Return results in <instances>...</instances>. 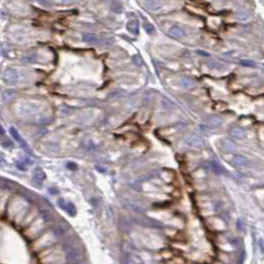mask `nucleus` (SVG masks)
<instances>
[{"label": "nucleus", "instance_id": "f257e3e1", "mask_svg": "<svg viewBox=\"0 0 264 264\" xmlns=\"http://www.w3.org/2000/svg\"><path fill=\"white\" fill-rule=\"evenodd\" d=\"M40 261L43 264H65L66 256L58 247H48L40 253Z\"/></svg>", "mask_w": 264, "mask_h": 264}, {"label": "nucleus", "instance_id": "bb28decb", "mask_svg": "<svg viewBox=\"0 0 264 264\" xmlns=\"http://www.w3.org/2000/svg\"><path fill=\"white\" fill-rule=\"evenodd\" d=\"M133 62H134V63H135L136 65H138V66H141V65H142V60H141V58H140L139 56H137V55L133 57Z\"/></svg>", "mask_w": 264, "mask_h": 264}, {"label": "nucleus", "instance_id": "f03ea898", "mask_svg": "<svg viewBox=\"0 0 264 264\" xmlns=\"http://www.w3.org/2000/svg\"><path fill=\"white\" fill-rule=\"evenodd\" d=\"M54 242H55V236L53 233L52 232L42 233L33 242V249L37 250V251H42V250L50 247Z\"/></svg>", "mask_w": 264, "mask_h": 264}, {"label": "nucleus", "instance_id": "f3484780", "mask_svg": "<svg viewBox=\"0 0 264 264\" xmlns=\"http://www.w3.org/2000/svg\"><path fill=\"white\" fill-rule=\"evenodd\" d=\"M180 84H181V86L183 87V89H186V90H190L195 86L194 81L192 80L191 79H188V77H183V79H181Z\"/></svg>", "mask_w": 264, "mask_h": 264}, {"label": "nucleus", "instance_id": "9b49d317", "mask_svg": "<svg viewBox=\"0 0 264 264\" xmlns=\"http://www.w3.org/2000/svg\"><path fill=\"white\" fill-rule=\"evenodd\" d=\"M83 40L90 45H97L99 43V37L93 33H84L83 36Z\"/></svg>", "mask_w": 264, "mask_h": 264}, {"label": "nucleus", "instance_id": "39448f33", "mask_svg": "<svg viewBox=\"0 0 264 264\" xmlns=\"http://www.w3.org/2000/svg\"><path fill=\"white\" fill-rule=\"evenodd\" d=\"M184 141L186 144L191 146V147L200 148V147H203L204 146V140L197 135H189L185 138Z\"/></svg>", "mask_w": 264, "mask_h": 264}, {"label": "nucleus", "instance_id": "dca6fc26", "mask_svg": "<svg viewBox=\"0 0 264 264\" xmlns=\"http://www.w3.org/2000/svg\"><path fill=\"white\" fill-rule=\"evenodd\" d=\"M233 163L237 166H246L247 165V158L243 155H235L233 158Z\"/></svg>", "mask_w": 264, "mask_h": 264}, {"label": "nucleus", "instance_id": "a878e982", "mask_svg": "<svg viewBox=\"0 0 264 264\" xmlns=\"http://www.w3.org/2000/svg\"><path fill=\"white\" fill-rule=\"evenodd\" d=\"M214 168H216V172L217 173V174H221V173L223 172V167H221V166H220V164H218L217 162L214 163Z\"/></svg>", "mask_w": 264, "mask_h": 264}, {"label": "nucleus", "instance_id": "b1692460", "mask_svg": "<svg viewBox=\"0 0 264 264\" xmlns=\"http://www.w3.org/2000/svg\"><path fill=\"white\" fill-rule=\"evenodd\" d=\"M240 65H242L244 67H255V63L253 61L250 60H242L240 61Z\"/></svg>", "mask_w": 264, "mask_h": 264}, {"label": "nucleus", "instance_id": "2eb2a0df", "mask_svg": "<svg viewBox=\"0 0 264 264\" xmlns=\"http://www.w3.org/2000/svg\"><path fill=\"white\" fill-rule=\"evenodd\" d=\"M9 132H10V134L13 138L15 139V141H17L18 143H20L21 146H26V143L23 139H22V137L20 136V134L18 133V131L16 130L14 127H11L10 129H9Z\"/></svg>", "mask_w": 264, "mask_h": 264}, {"label": "nucleus", "instance_id": "a211bd4d", "mask_svg": "<svg viewBox=\"0 0 264 264\" xmlns=\"http://www.w3.org/2000/svg\"><path fill=\"white\" fill-rule=\"evenodd\" d=\"M21 61L26 64H34L37 61V55L36 54H29L21 58Z\"/></svg>", "mask_w": 264, "mask_h": 264}, {"label": "nucleus", "instance_id": "412c9836", "mask_svg": "<svg viewBox=\"0 0 264 264\" xmlns=\"http://www.w3.org/2000/svg\"><path fill=\"white\" fill-rule=\"evenodd\" d=\"M144 30L146 31V33L149 34V35H152L155 33V27L153 26L151 23H145L144 24Z\"/></svg>", "mask_w": 264, "mask_h": 264}, {"label": "nucleus", "instance_id": "f8f14e48", "mask_svg": "<svg viewBox=\"0 0 264 264\" xmlns=\"http://www.w3.org/2000/svg\"><path fill=\"white\" fill-rule=\"evenodd\" d=\"M221 123H223V120H221L220 117H218L217 115H211L207 118V124L211 127L220 126Z\"/></svg>", "mask_w": 264, "mask_h": 264}, {"label": "nucleus", "instance_id": "393cba45", "mask_svg": "<svg viewBox=\"0 0 264 264\" xmlns=\"http://www.w3.org/2000/svg\"><path fill=\"white\" fill-rule=\"evenodd\" d=\"M237 226H238V229H240V230L245 229V223H244V220H237Z\"/></svg>", "mask_w": 264, "mask_h": 264}, {"label": "nucleus", "instance_id": "4be33fe9", "mask_svg": "<svg viewBox=\"0 0 264 264\" xmlns=\"http://www.w3.org/2000/svg\"><path fill=\"white\" fill-rule=\"evenodd\" d=\"M3 96H4V99L5 100H10L12 99L13 97L15 96V92L13 90H5L4 92V94H3Z\"/></svg>", "mask_w": 264, "mask_h": 264}, {"label": "nucleus", "instance_id": "cd10ccee", "mask_svg": "<svg viewBox=\"0 0 264 264\" xmlns=\"http://www.w3.org/2000/svg\"><path fill=\"white\" fill-rule=\"evenodd\" d=\"M37 1L44 6H51V4H52L50 0H37Z\"/></svg>", "mask_w": 264, "mask_h": 264}, {"label": "nucleus", "instance_id": "aec40b11", "mask_svg": "<svg viewBox=\"0 0 264 264\" xmlns=\"http://www.w3.org/2000/svg\"><path fill=\"white\" fill-rule=\"evenodd\" d=\"M236 16H237V19H238V20H240V21H245V20H247V19L249 18L248 12L243 11V10L239 11L238 13H237Z\"/></svg>", "mask_w": 264, "mask_h": 264}, {"label": "nucleus", "instance_id": "c756f323", "mask_svg": "<svg viewBox=\"0 0 264 264\" xmlns=\"http://www.w3.org/2000/svg\"><path fill=\"white\" fill-rule=\"evenodd\" d=\"M199 54H202V56L204 57H210V53H207V52H204V51H198Z\"/></svg>", "mask_w": 264, "mask_h": 264}, {"label": "nucleus", "instance_id": "0eeeda50", "mask_svg": "<svg viewBox=\"0 0 264 264\" xmlns=\"http://www.w3.org/2000/svg\"><path fill=\"white\" fill-rule=\"evenodd\" d=\"M145 7L150 11H158L162 8L161 0H145Z\"/></svg>", "mask_w": 264, "mask_h": 264}, {"label": "nucleus", "instance_id": "5701e85b", "mask_svg": "<svg viewBox=\"0 0 264 264\" xmlns=\"http://www.w3.org/2000/svg\"><path fill=\"white\" fill-rule=\"evenodd\" d=\"M123 93L121 90H113V92H111L109 93V97H119V96H123Z\"/></svg>", "mask_w": 264, "mask_h": 264}, {"label": "nucleus", "instance_id": "6e6552de", "mask_svg": "<svg viewBox=\"0 0 264 264\" xmlns=\"http://www.w3.org/2000/svg\"><path fill=\"white\" fill-rule=\"evenodd\" d=\"M169 35L173 38H182L185 36V31L180 26L173 25L172 27L169 29Z\"/></svg>", "mask_w": 264, "mask_h": 264}, {"label": "nucleus", "instance_id": "20e7f679", "mask_svg": "<svg viewBox=\"0 0 264 264\" xmlns=\"http://www.w3.org/2000/svg\"><path fill=\"white\" fill-rule=\"evenodd\" d=\"M39 111V106L35 103H24L18 107V112L21 115H33Z\"/></svg>", "mask_w": 264, "mask_h": 264}, {"label": "nucleus", "instance_id": "2f4dec72", "mask_svg": "<svg viewBox=\"0 0 264 264\" xmlns=\"http://www.w3.org/2000/svg\"><path fill=\"white\" fill-rule=\"evenodd\" d=\"M4 133H5L4 129H3V127H2L1 125H0V134H1V135H3V134H4Z\"/></svg>", "mask_w": 264, "mask_h": 264}, {"label": "nucleus", "instance_id": "1a4fd4ad", "mask_svg": "<svg viewBox=\"0 0 264 264\" xmlns=\"http://www.w3.org/2000/svg\"><path fill=\"white\" fill-rule=\"evenodd\" d=\"M59 205H60V207L63 208V210L66 211L71 216H74V214H76V208L73 206V204L67 203L65 200H60L59 201Z\"/></svg>", "mask_w": 264, "mask_h": 264}, {"label": "nucleus", "instance_id": "7ed1b4c3", "mask_svg": "<svg viewBox=\"0 0 264 264\" xmlns=\"http://www.w3.org/2000/svg\"><path fill=\"white\" fill-rule=\"evenodd\" d=\"M31 226H28L25 230V235L28 238H35V237L39 236L40 234L43 233V231L45 229V221L42 217L37 218L36 220H34L33 223H30Z\"/></svg>", "mask_w": 264, "mask_h": 264}, {"label": "nucleus", "instance_id": "423d86ee", "mask_svg": "<svg viewBox=\"0 0 264 264\" xmlns=\"http://www.w3.org/2000/svg\"><path fill=\"white\" fill-rule=\"evenodd\" d=\"M4 79L8 83H16L19 79L18 71L12 68H7L4 71Z\"/></svg>", "mask_w": 264, "mask_h": 264}, {"label": "nucleus", "instance_id": "c85d7f7f", "mask_svg": "<svg viewBox=\"0 0 264 264\" xmlns=\"http://www.w3.org/2000/svg\"><path fill=\"white\" fill-rule=\"evenodd\" d=\"M259 245H260V250H261V252L264 253V239H260Z\"/></svg>", "mask_w": 264, "mask_h": 264}, {"label": "nucleus", "instance_id": "4468645a", "mask_svg": "<svg viewBox=\"0 0 264 264\" xmlns=\"http://www.w3.org/2000/svg\"><path fill=\"white\" fill-rule=\"evenodd\" d=\"M221 144H223V148L224 149V151H226V152H233L234 150H235V148H236V146H235V144H234V142L231 141L230 139H224V140H223Z\"/></svg>", "mask_w": 264, "mask_h": 264}, {"label": "nucleus", "instance_id": "7c9ffc66", "mask_svg": "<svg viewBox=\"0 0 264 264\" xmlns=\"http://www.w3.org/2000/svg\"><path fill=\"white\" fill-rule=\"evenodd\" d=\"M74 0H59V2L60 3H64V4H67V3H71L73 2Z\"/></svg>", "mask_w": 264, "mask_h": 264}, {"label": "nucleus", "instance_id": "9d476101", "mask_svg": "<svg viewBox=\"0 0 264 264\" xmlns=\"http://www.w3.org/2000/svg\"><path fill=\"white\" fill-rule=\"evenodd\" d=\"M126 29L129 33L137 35L139 32V23L137 20H129L126 24Z\"/></svg>", "mask_w": 264, "mask_h": 264}, {"label": "nucleus", "instance_id": "ddd939ff", "mask_svg": "<svg viewBox=\"0 0 264 264\" xmlns=\"http://www.w3.org/2000/svg\"><path fill=\"white\" fill-rule=\"evenodd\" d=\"M230 135L234 138L240 139V138L245 137L246 132L243 128H240V127H234V128L230 130Z\"/></svg>", "mask_w": 264, "mask_h": 264}, {"label": "nucleus", "instance_id": "6ab92c4d", "mask_svg": "<svg viewBox=\"0 0 264 264\" xmlns=\"http://www.w3.org/2000/svg\"><path fill=\"white\" fill-rule=\"evenodd\" d=\"M34 176L38 179V180H41V181H43L45 179V173L43 172V170H42L41 168H36L35 169Z\"/></svg>", "mask_w": 264, "mask_h": 264}]
</instances>
